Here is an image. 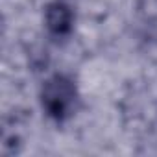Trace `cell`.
<instances>
[{
  "label": "cell",
  "mask_w": 157,
  "mask_h": 157,
  "mask_svg": "<svg viewBox=\"0 0 157 157\" xmlns=\"http://www.w3.org/2000/svg\"><path fill=\"white\" fill-rule=\"evenodd\" d=\"M41 105L50 118L65 122L80 105V93L76 83L65 74H54L41 89Z\"/></svg>",
  "instance_id": "obj_1"
},
{
  "label": "cell",
  "mask_w": 157,
  "mask_h": 157,
  "mask_svg": "<svg viewBox=\"0 0 157 157\" xmlns=\"http://www.w3.org/2000/svg\"><path fill=\"white\" fill-rule=\"evenodd\" d=\"M44 24L48 32L56 37H65L72 32L74 26V13L68 4L65 2H50L44 8Z\"/></svg>",
  "instance_id": "obj_2"
}]
</instances>
